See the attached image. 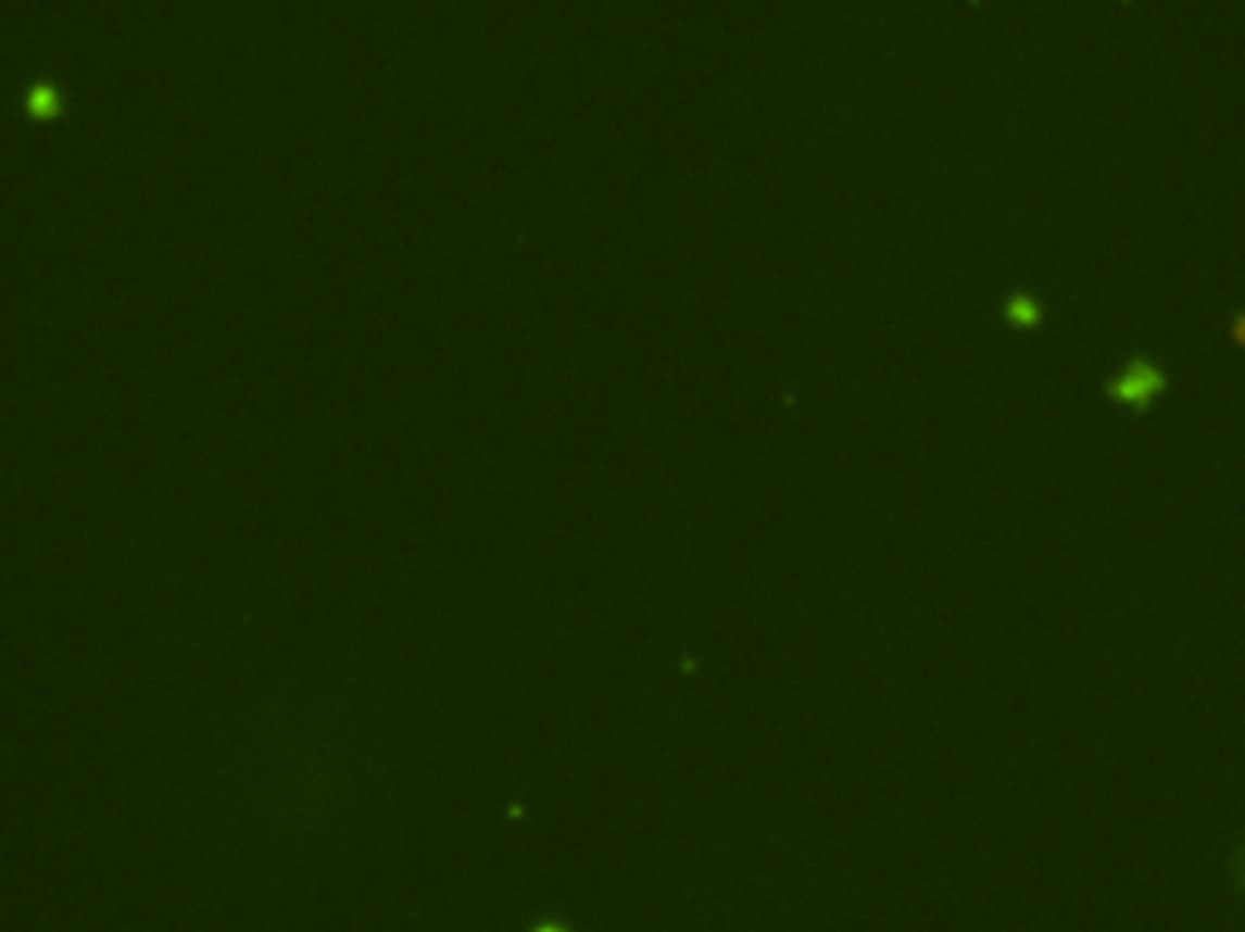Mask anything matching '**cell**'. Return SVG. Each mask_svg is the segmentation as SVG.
Wrapping results in <instances>:
<instances>
[{
	"instance_id": "1",
	"label": "cell",
	"mask_w": 1245,
	"mask_h": 932,
	"mask_svg": "<svg viewBox=\"0 0 1245 932\" xmlns=\"http://www.w3.org/2000/svg\"><path fill=\"white\" fill-rule=\"evenodd\" d=\"M1158 390H1161V371H1158V368H1150V365H1144V361L1129 368L1125 376L1111 387L1115 398L1122 401V405H1133V408L1150 405V398H1155Z\"/></svg>"
},
{
	"instance_id": "2",
	"label": "cell",
	"mask_w": 1245,
	"mask_h": 932,
	"mask_svg": "<svg viewBox=\"0 0 1245 932\" xmlns=\"http://www.w3.org/2000/svg\"><path fill=\"white\" fill-rule=\"evenodd\" d=\"M1228 871H1231V882H1234V889H1238V893L1245 896V837H1242L1238 845L1231 848Z\"/></svg>"
}]
</instances>
